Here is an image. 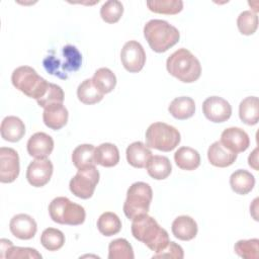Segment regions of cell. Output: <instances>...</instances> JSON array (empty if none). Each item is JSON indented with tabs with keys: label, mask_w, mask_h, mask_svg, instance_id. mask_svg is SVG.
Wrapping results in <instances>:
<instances>
[{
	"label": "cell",
	"mask_w": 259,
	"mask_h": 259,
	"mask_svg": "<svg viewBox=\"0 0 259 259\" xmlns=\"http://www.w3.org/2000/svg\"><path fill=\"white\" fill-rule=\"evenodd\" d=\"M207 159L212 166L225 168L231 166L237 159V154L225 148L220 141L212 143L207 150Z\"/></svg>",
	"instance_id": "e0dca14e"
},
{
	"label": "cell",
	"mask_w": 259,
	"mask_h": 259,
	"mask_svg": "<svg viewBox=\"0 0 259 259\" xmlns=\"http://www.w3.org/2000/svg\"><path fill=\"white\" fill-rule=\"evenodd\" d=\"M123 13V5L120 1L109 0L100 8V16L107 23L117 22Z\"/></svg>",
	"instance_id": "e575fe53"
},
{
	"label": "cell",
	"mask_w": 259,
	"mask_h": 259,
	"mask_svg": "<svg viewBox=\"0 0 259 259\" xmlns=\"http://www.w3.org/2000/svg\"><path fill=\"white\" fill-rule=\"evenodd\" d=\"M19 156L18 153L7 147L0 148V181L2 183L13 182L19 174Z\"/></svg>",
	"instance_id": "8fae6325"
},
{
	"label": "cell",
	"mask_w": 259,
	"mask_h": 259,
	"mask_svg": "<svg viewBox=\"0 0 259 259\" xmlns=\"http://www.w3.org/2000/svg\"><path fill=\"white\" fill-rule=\"evenodd\" d=\"M166 68L170 75L184 83H192L201 75L200 62L184 48L178 49L168 57Z\"/></svg>",
	"instance_id": "7a4b0ae2"
},
{
	"label": "cell",
	"mask_w": 259,
	"mask_h": 259,
	"mask_svg": "<svg viewBox=\"0 0 259 259\" xmlns=\"http://www.w3.org/2000/svg\"><path fill=\"white\" fill-rule=\"evenodd\" d=\"M97 229L103 236H113L121 230L120 219L114 212L105 211L98 218Z\"/></svg>",
	"instance_id": "f546056e"
},
{
	"label": "cell",
	"mask_w": 259,
	"mask_h": 259,
	"mask_svg": "<svg viewBox=\"0 0 259 259\" xmlns=\"http://www.w3.org/2000/svg\"><path fill=\"white\" fill-rule=\"evenodd\" d=\"M220 142L225 148L235 154L246 151L250 145L248 134L240 127H228L224 130Z\"/></svg>",
	"instance_id": "5bb4252c"
},
{
	"label": "cell",
	"mask_w": 259,
	"mask_h": 259,
	"mask_svg": "<svg viewBox=\"0 0 259 259\" xmlns=\"http://www.w3.org/2000/svg\"><path fill=\"white\" fill-rule=\"evenodd\" d=\"M9 230L14 237L20 240H29L34 237L37 226L32 217L26 213H18L10 220Z\"/></svg>",
	"instance_id": "9a60e30c"
},
{
	"label": "cell",
	"mask_w": 259,
	"mask_h": 259,
	"mask_svg": "<svg viewBox=\"0 0 259 259\" xmlns=\"http://www.w3.org/2000/svg\"><path fill=\"white\" fill-rule=\"evenodd\" d=\"M94 152L95 147L90 144H83L76 147L72 153V162L74 166L78 170L95 166Z\"/></svg>",
	"instance_id": "83f0119b"
},
{
	"label": "cell",
	"mask_w": 259,
	"mask_h": 259,
	"mask_svg": "<svg viewBox=\"0 0 259 259\" xmlns=\"http://www.w3.org/2000/svg\"><path fill=\"white\" fill-rule=\"evenodd\" d=\"M144 36L154 52L164 53L179 41L180 33L166 20L152 19L144 26Z\"/></svg>",
	"instance_id": "3957f363"
},
{
	"label": "cell",
	"mask_w": 259,
	"mask_h": 259,
	"mask_svg": "<svg viewBox=\"0 0 259 259\" xmlns=\"http://www.w3.org/2000/svg\"><path fill=\"white\" fill-rule=\"evenodd\" d=\"M146 168L148 174L156 180L166 179L172 171V165L170 160L167 157L161 155L152 156Z\"/></svg>",
	"instance_id": "d4e9b609"
},
{
	"label": "cell",
	"mask_w": 259,
	"mask_h": 259,
	"mask_svg": "<svg viewBox=\"0 0 259 259\" xmlns=\"http://www.w3.org/2000/svg\"><path fill=\"white\" fill-rule=\"evenodd\" d=\"M153 198V190L146 182L133 183L126 192V199L123 203V212L130 220L148 213Z\"/></svg>",
	"instance_id": "8992f818"
},
{
	"label": "cell",
	"mask_w": 259,
	"mask_h": 259,
	"mask_svg": "<svg viewBox=\"0 0 259 259\" xmlns=\"http://www.w3.org/2000/svg\"><path fill=\"white\" fill-rule=\"evenodd\" d=\"M94 160L103 167H113L119 162V151L114 144L103 143L95 148Z\"/></svg>",
	"instance_id": "603a6c76"
},
{
	"label": "cell",
	"mask_w": 259,
	"mask_h": 259,
	"mask_svg": "<svg viewBox=\"0 0 259 259\" xmlns=\"http://www.w3.org/2000/svg\"><path fill=\"white\" fill-rule=\"evenodd\" d=\"M64 97H65L64 91L59 85L54 83H49L46 93L40 98H38L36 102L40 107L45 109L46 107L54 104H63Z\"/></svg>",
	"instance_id": "d590c367"
},
{
	"label": "cell",
	"mask_w": 259,
	"mask_h": 259,
	"mask_svg": "<svg viewBox=\"0 0 259 259\" xmlns=\"http://www.w3.org/2000/svg\"><path fill=\"white\" fill-rule=\"evenodd\" d=\"M12 245H13V244H12L11 241L6 240V239H1V241H0V246H1V258H3V256H4L5 252H6V250H7L10 246H12Z\"/></svg>",
	"instance_id": "b9f144b4"
},
{
	"label": "cell",
	"mask_w": 259,
	"mask_h": 259,
	"mask_svg": "<svg viewBox=\"0 0 259 259\" xmlns=\"http://www.w3.org/2000/svg\"><path fill=\"white\" fill-rule=\"evenodd\" d=\"M92 81L103 94L111 92L116 85V77L108 68L97 69L92 77Z\"/></svg>",
	"instance_id": "4dcf8cb0"
},
{
	"label": "cell",
	"mask_w": 259,
	"mask_h": 259,
	"mask_svg": "<svg viewBox=\"0 0 259 259\" xmlns=\"http://www.w3.org/2000/svg\"><path fill=\"white\" fill-rule=\"evenodd\" d=\"M146 4L152 12L159 14L173 15L183 9V2L181 0H150Z\"/></svg>",
	"instance_id": "1f68e13d"
},
{
	"label": "cell",
	"mask_w": 259,
	"mask_h": 259,
	"mask_svg": "<svg viewBox=\"0 0 259 259\" xmlns=\"http://www.w3.org/2000/svg\"><path fill=\"white\" fill-rule=\"evenodd\" d=\"M168 110L174 118L184 120L194 114L195 103L194 100L188 96L176 97L171 101Z\"/></svg>",
	"instance_id": "7402d4cb"
},
{
	"label": "cell",
	"mask_w": 259,
	"mask_h": 259,
	"mask_svg": "<svg viewBox=\"0 0 259 259\" xmlns=\"http://www.w3.org/2000/svg\"><path fill=\"white\" fill-rule=\"evenodd\" d=\"M171 230L177 239L190 241L197 234V224L189 215H180L173 221Z\"/></svg>",
	"instance_id": "44dd1931"
},
{
	"label": "cell",
	"mask_w": 259,
	"mask_h": 259,
	"mask_svg": "<svg viewBox=\"0 0 259 259\" xmlns=\"http://www.w3.org/2000/svg\"><path fill=\"white\" fill-rule=\"evenodd\" d=\"M237 26L244 35L253 34L258 27V16L251 10L243 11L237 18Z\"/></svg>",
	"instance_id": "8d00e7d4"
},
{
	"label": "cell",
	"mask_w": 259,
	"mask_h": 259,
	"mask_svg": "<svg viewBox=\"0 0 259 259\" xmlns=\"http://www.w3.org/2000/svg\"><path fill=\"white\" fill-rule=\"evenodd\" d=\"M54 149V140L46 133L33 134L27 141V153L35 159H46Z\"/></svg>",
	"instance_id": "2e32d148"
},
{
	"label": "cell",
	"mask_w": 259,
	"mask_h": 259,
	"mask_svg": "<svg viewBox=\"0 0 259 259\" xmlns=\"http://www.w3.org/2000/svg\"><path fill=\"white\" fill-rule=\"evenodd\" d=\"M131 230L135 239L156 253L170 242L167 231L148 213L134 219Z\"/></svg>",
	"instance_id": "6da1fadb"
},
{
	"label": "cell",
	"mask_w": 259,
	"mask_h": 259,
	"mask_svg": "<svg viewBox=\"0 0 259 259\" xmlns=\"http://www.w3.org/2000/svg\"><path fill=\"white\" fill-rule=\"evenodd\" d=\"M4 254L3 258L8 259H23V258H32V259H41V255L37 250L29 247H17L10 246Z\"/></svg>",
	"instance_id": "f35d334b"
},
{
	"label": "cell",
	"mask_w": 259,
	"mask_h": 259,
	"mask_svg": "<svg viewBox=\"0 0 259 259\" xmlns=\"http://www.w3.org/2000/svg\"><path fill=\"white\" fill-rule=\"evenodd\" d=\"M248 163L254 170H258V148L254 149V151L249 155Z\"/></svg>",
	"instance_id": "60d3db41"
},
{
	"label": "cell",
	"mask_w": 259,
	"mask_h": 259,
	"mask_svg": "<svg viewBox=\"0 0 259 259\" xmlns=\"http://www.w3.org/2000/svg\"><path fill=\"white\" fill-rule=\"evenodd\" d=\"M77 96L84 104H95L103 99L104 94L94 85L92 79H85L77 88Z\"/></svg>",
	"instance_id": "f1b7e54d"
},
{
	"label": "cell",
	"mask_w": 259,
	"mask_h": 259,
	"mask_svg": "<svg viewBox=\"0 0 259 259\" xmlns=\"http://www.w3.org/2000/svg\"><path fill=\"white\" fill-rule=\"evenodd\" d=\"M99 181V172L95 166L79 169L76 175L70 180L69 188L71 192L82 199L90 198Z\"/></svg>",
	"instance_id": "9c48e42d"
},
{
	"label": "cell",
	"mask_w": 259,
	"mask_h": 259,
	"mask_svg": "<svg viewBox=\"0 0 259 259\" xmlns=\"http://www.w3.org/2000/svg\"><path fill=\"white\" fill-rule=\"evenodd\" d=\"M240 119L248 124L254 125L259 118V100L256 96H248L244 98L239 105Z\"/></svg>",
	"instance_id": "4316f807"
},
{
	"label": "cell",
	"mask_w": 259,
	"mask_h": 259,
	"mask_svg": "<svg viewBox=\"0 0 259 259\" xmlns=\"http://www.w3.org/2000/svg\"><path fill=\"white\" fill-rule=\"evenodd\" d=\"M109 259H134L135 254L132 245L122 238L115 239L108 246Z\"/></svg>",
	"instance_id": "d6a6232c"
},
{
	"label": "cell",
	"mask_w": 259,
	"mask_h": 259,
	"mask_svg": "<svg viewBox=\"0 0 259 259\" xmlns=\"http://www.w3.org/2000/svg\"><path fill=\"white\" fill-rule=\"evenodd\" d=\"M68 110L63 104H54L44 109L42 119L45 124L54 130L58 131L66 125L68 121Z\"/></svg>",
	"instance_id": "ffe728a7"
},
{
	"label": "cell",
	"mask_w": 259,
	"mask_h": 259,
	"mask_svg": "<svg viewBox=\"0 0 259 259\" xmlns=\"http://www.w3.org/2000/svg\"><path fill=\"white\" fill-rule=\"evenodd\" d=\"M120 60L130 73L140 72L146 63V53L143 46L137 40L126 41L120 52Z\"/></svg>",
	"instance_id": "30bf717a"
},
{
	"label": "cell",
	"mask_w": 259,
	"mask_h": 259,
	"mask_svg": "<svg viewBox=\"0 0 259 259\" xmlns=\"http://www.w3.org/2000/svg\"><path fill=\"white\" fill-rule=\"evenodd\" d=\"M0 132L3 140L15 143L20 141L24 136L25 125L19 117L10 115V116H6L2 120Z\"/></svg>",
	"instance_id": "ac0fdd59"
},
{
	"label": "cell",
	"mask_w": 259,
	"mask_h": 259,
	"mask_svg": "<svg viewBox=\"0 0 259 259\" xmlns=\"http://www.w3.org/2000/svg\"><path fill=\"white\" fill-rule=\"evenodd\" d=\"M180 133L174 126L165 122H154L146 131V144L162 152L174 150L180 143Z\"/></svg>",
	"instance_id": "ba28073f"
},
{
	"label": "cell",
	"mask_w": 259,
	"mask_h": 259,
	"mask_svg": "<svg viewBox=\"0 0 259 259\" xmlns=\"http://www.w3.org/2000/svg\"><path fill=\"white\" fill-rule=\"evenodd\" d=\"M40 243L47 250L57 251L63 247L65 243V235L58 229L48 228L41 233Z\"/></svg>",
	"instance_id": "836d02e7"
},
{
	"label": "cell",
	"mask_w": 259,
	"mask_h": 259,
	"mask_svg": "<svg viewBox=\"0 0 259 259\" xmlns=\"http://www.w3.org/2000/svg\"><path fill=\"white\" fill-rule=\"evenodd\" d=\"M11 82L16 89L35 100L46 93L50 83L29 66H20L16 68L12 72Z\"/></svg>",
	"instance_id": "5b68a950"
},
{
	"label": "cell",
	"mask_w": 259,
	"mask_h": 259,
	"mask_svg": "<svg viewBox=\"0 0 259 259\" xmlns=\"http://www.w3.org/2000/svg\"><path fill=\"white\" fill-rule=\"evenodd\" d=\"M184 257L183 249L175 242H169L162 250L153 255V258H172L182 259Z\"/></svg>",
	"instance_id": "ab89813d"
},
{
	"label": "cell",
	"mask_w": 259,
	"mask_h": 259,
	"mask_svg": "<svg viewBox=\"0 0 259 259\" xmlns=\"http://www.w3.org/2000/svg\"><path fill=\"white\" fill-rule=\"evenodd\" d=\"M44 61V67L48 73L55 75L61 79L68 78L72 72H76L82 64V56L76 47L67 45L62 48L61 57L55 55L54 51L50 52Z\"/></svg>",
	"instance_id": "277c9868"
},
{
	"label": "cell",
	"mask_w": 259,
	"mask_h": 259,
	"mask_svg": "<svg viewBox=\"0 0 259 259\" xmlns=\"http://www.w3.org/2000/svg\"><path fill=\"white\" fill-rule=\"evenodd\" d=\"M51 219L61 225L79 226L84 223L86 212L82 205L71 201L68 197L54 198L49 205Z\"/></svg>",
	"instance_id": "52a82bcc"
},
{
	"label": "cell",
	"mask_w": 259,
	"mask_h": 259,
	"mask_svg": "<svg viewBox=\"0 0 259 259\" xmlns=\"http://www.w3.org/2000/svg\"><path fill=\"white\" fill-rule=\"evenodd\" d=\"M202 112L212 122H224L231 117L232 106L226 99L220 96H210L203 101Z\"/></svg>",
	"instance_id": "7c38bea8"
},
{
	"label": "cell",
	"mask_w": 259,
	"mask_h": 259,
	"mask_svg": "<svg viewBox=\"0 0 259 259\" xmlns=\"http://www.w3.org/2000/svg\"><path fill=\"white\" fill-rule=\"evenodd\" d=\"M53 170V164L49 159H35L27 167L26 179L30 185L42 187L50 181Z\"/></svg>",
	"instance_id": "4fadbf2b"
},
{
	"label": "cell",
	"mask_w": 259,
	"mask_h": 259,
	"mask_svg": "<svg viewBox=\"0 0 259 259\" xmlns=\"http://www.w3.org/2000/svg\"><path fill=\"white\" fill-rule=\"evenodd\" d=\"M258 239H249V240H240L235 246V253L245 259H257L258 258Z\"/></svg>",
	"instance_id": "74e56055"
},
{
	"label": "cell",
	"mask_w": 259,
	"mask_h": 259,
	"mask_svg": "<svg viewBox=\"0 0 259 259\" xmlns=\"http://www.w3.org/2000/svg\"><path fill=\"white\" fill-rule=\"evenodd\" d=\"M126 160L135 168H146L151 159L152 151L142 142H134L126 148Z\"/></svg>",
	"instance_id": "d6986e66"
},
{
	"label": "cell",
	"mask_w": 259,
	"mask_h": 259,
	"mask_svg": "<svg viewBox=\"0 0 259 259\" xmlns=\"http://www.w3.org/2000/svg\"><path fill=\"white\" fill-rule=\"evenodd\" d=\"M176 165L186 171L195 170L200 165L199 153L190 147H181L174 154Z\"/></svg>",
	"instance_id": "cb8c5ba5"
},
{
	"label": "cell",
	"mask_w": 259,
	"mask_h": 259,
	"mask_svg": "<svg viewBox=\"0 0 259 259\" xmlns=\"http://www.w3.org/2000/svg\"><path fill=\"white\" fill-rule=\"evenodd\" d=\"M230 185L233 191L237 194L245 195L253 189L255 185V178L249 171L239 169L231 175Z\"/></svg>",
	"instance_id": "484cf974"
}]
</instances>
